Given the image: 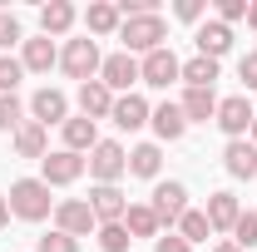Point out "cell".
I'll use <instances>...</instances> for the list:
<instances>
[{"label":"cell","mask_w":257,"mask_h":252,"mask_svg":"<svg viewBox=\"0 0 257 252\" xmlns=\"http://www.w3.org/2000/svg\"><path fill=\"white\" fill-rule=\"evenodd\" d=\"M193 40H198V55H203V60H223L227 50H232V30H227L223 20L198 25V35H193Z\"/></svg>","instance_id":"12"},{"label":"cell","mask_w":257,"mask_h":252,"mask_svg":"<svg viewBox=\"0 0 257 252\" xmlns=\"http://www.w3.org/2000/svg\"><path fill=\"white\" fill-rule=\"evenodd\" d=\"M99 144V134H94V119H64V149L69 154H84V149H94Z\"/></svg>","instance_id":"21"},{"label":"cell","mask_w":257,"mask_h":252,"mask_svg":"<svg viewBox=\"0 0 257 252\" xmlns=\"http://www.w3.org/2000/svg\"><path fill=\"white\" fill-rule=\"evenodd\" d=\"M252 104H247V99L242 94H232V99H218V119H213V124L223 129L227 139H242V134H247V129H252Z\"/></svg>","instance_id":"7"},{"label":"cell","mask_w":257,"mask_h":252,"mask_svg":"<svg viewBox=\"0 0 257 252\" xmlns=\"http://www.w3.org/2000/svg\"><path fill=\"white\" fill-rule=\"evenodd\" d=\"M213 252H242V247H232V242H218V247H213Z\"/></svg>","instance_id":"41"},{"label":"cell","mask_w":257,"mask_h":252,"mask_svg":"<svg viewBox=\"0 0 257 252\" xmlns=\"http://www.w3.org/2000/svg\"><path fill=\"white\" fill-rule=\"evenodd\" d=\"M119 40H124V55H134V50L154 55V50H163V40H168V25H163V15H128L124 25H119Z\"/></svg>","instance_id":"1"},{"label":"cell","mask_w":257,"mask_h":252,"mask_svg":"<svg viewBox=\"0 0 257 252\" xmlns=\"http://www.w3.org/2000/svg\"><path fill=\"white\" fill-rule=\"evenodd\" d=\"M149 208H154L159 227H163V222H178L183 213H188V188H183V183H159V188H154V203H149Z\"/></svg>","instance_id":"8"},{"label":"cell","mask_w":257,"mask_h":252,"mask_svg":"<svg viewBox=\"0 0 257 252\" xmlns=\"http://www.w3.org/2000/svg\"><path fill=\"white\" fill-rule=\"evenodd\" d=\"M99 84H104L109 94H114V89H128V84H139V60L124 55V50H119V55H109V60L99 64Z\"/></svg>","instance_id":"9"},{"label":"cell","mask_w":257,"mask_h":252,"mask_svg":"<svg viewBox=\"0 0 257 252\" xmlns=\"http://www.w3.org/2000/svg\"><path fill=\"white\" fill-rule=\"evenodd\" d=\"M55 222H60V232H69V237H84V232H94V227H99L94 208H89L84 198H64L60 208H55Z\"/></svg>","instance_id":"6"},{"label":"cell","mask_w":257,"mask_h":252,"mask_svg":"<svg viewBox=\"0 0 257 252\" xmlns=\"http://www.w3.org/2000/svg\"><path fill=\"white\" fill-rule=\"evenodd\" d=\"M79 109H84V119H109V109H114V94L89 79V84H79Z\"/></svg>","instance_id":"20"},{"label":"cell","mask_w":257,"mask_h":252,"mask_svg":"<svg viewBox=\"0 0 257 252\" xmlns=\"http://www.w3.org/2000/svg\"><path fill=\"white\" fill-rule=\"evenodd\" d=\"M84 25H89V35H114L124 25V20H119V5H104V0L89 5V10H84Z\"/></svg>","instance_id":"26"},{"label":"cell","mask_w":257,"mask_h":252,"mask_svg":"<svg viewBox=\"0 0 257 252\" xmlns=\"http://www.w3.org/2000/svg\"><path fill=\"white\" fill-rule=\"evenodd\" d=\"M208 232H213V227H208V213H193V208H188V213L178 218V237H183L188 247H193V242H208Z\"/></svg>","instance_id":"28"},{"label":"cell","mask_w":257,"mask_h":252,"mask_svg":"<svg viewBox=\"0 0 257 252\" xmlns=\"http://www.w3.org/2000/svg\"><path fill=\"white\" fill-rule=\"evenodd\" d=\"M159 168H163L159 144H139V149L128 154V173H139V178H159Z\"/></svg>","instance_id":"25"},{"label":"cell","mask_w":257,"mask_h":252,"mask_svg":"<svg viewBox=\"0 0 257 252\" xmlns=\"http://www.w3.org/2000/svg\"><path fill=\"white\" fill-rule=\"evenodd\" d=\"M247 25H252V30H257V0H252V5H247Z\"/></svg>","instance_id":"40"},{"label":"cell","mask_w":257,"mask_h":252,"mask_svg":"<svg viewBox=\"0 0 257 252\" xmlns=\"http://www.w3.org/2000/svg\"><path fill=\"white\" fill-rule=\"evenodd\" d=\"M128 242H134V237H128L124 222H99V247L104 252H128Z\"/></svg>","instance_id":"29"},{"label":"cell","mask_w":257,"mask_h":252,"mask_svg":"<svg viewBox=\"0 0 257 252\" xmlns=\"http://www.w3.org/2000/svg\"><path fill=\"white\" fill-rule=\"evenodd\" d=\"M20 124H25V104H20L15 94H0V129H5V134H15Z\"/></svg>","instance_id":"30"},{"label":"cell","mask_w":257,"mask_h":252,"mask_svg":"<svg viewBox=\"0 0 257 252\" xmlns=\"http://www.w3.org/2000/svg\"><path fill=\"white\" fill-rule=\"evenodd\" d=\"M178 20H203V0H178Z\"/></svg>","instance_id":"38"},{"label":"cell","mask_w":257,"mask_h":252,"mask_svg":"<svg viewBox=\"0 0 257 252\" xmlns=\"http://www.w3.org/2000/svg\"><path fill=\"white\" fill-rule=\"evenodd\" d=\"M124 227H128V237H159V218H154L149 203H128Z\"/></svg>","instance_id":"22"},{"label":"cell","mask_w":257,"mask_h":252,"mask_svg":"<svg viewBox=\"0 0 257 252\" xmlns=\"http://www.w3.org/2000/svg\"><path fill=\"white\" fill-rule=\"evenodd\" d=\"M223 168L232 173V178H257V149L247 144V139H232L223 149Z\"/></svg>","instance_id":"15"},{"label":"cell","mask_w":257,"mask_h":252,"mask_svg":"<svg viewBox=\"0 0 257 252\" xmlns=\"http://www.w3.org/2000/svg\"><path fill=\"white\" fill-rule=\"evenodd\" d=\"M89 208H94V218H99V222H124V213H128L124 193L114 188V183H99V188L89 193Z\"/></svg>","instance_id":"13"},{"label":"cell","mask_w":257,"mask_h":252,"mask_svg":"<svg viewBox=\"0 0 257 252\" xmlns=\"http://www.w3.org/2000/svg\"><path fill=\"white\" fill-rule=\"evenodd\" d=\"M50 183L45 178H20V183H10V213L15 218H25V222H40V218H50Z\"/></svg>","instance_id":"2"},{"label":"cell","mask_w":257,"mask_h":252,"mask_svg":"<svg viewBox=\"0 0 257 252\" xmlns=\"http://www.w3.org/2000/svg\"><path fill=\"white\" fill-rule=\"evenodd\" d=\"M15 154L20 158H45V129L35 124V119H25V124L15 129Z\"/></svg>","instance_id":"24"},{"label":"cell","mask_w":257,"mask_h":252,"mask_svg":"<svg viewBox=\"0 0 257 252\" xmlns=\"http://www.w3.org/2000/svg\"><path fill=\"white\" fill-rule=\"evenodd\" d=\"M149 114H154V109H149L139 94H119V99H114V109H109V119H114L119 129H128V134L149 124Z\"/></svg>","instance_id":"14"},{"label":"cell","mask_w":257,"mask_h":252,"mask_svg":"<svg viewBox=\"0 0 257 252\" xmlns=\"http://www.w3.org/2000/svg\"><path fill=\"white\" fill-rule=\"evenodd\" d=\"M154 252H193V247L178 237V232H168V237H159V242H154Z\"/></svg>","instance_id":"37"},{"label":"cell","mask_w":257,"mask_h":252,"mask_svg":"<svg viewBox=\"0 0 257 252\" xmlns=\"http://www.w3.org/2000/svg\"><path fill=\"white\" fill-rule=\"evenodd\" d=\"M25 69H35V74H45V69H55L60 64V50H55V40L50 35H40V40H25Z\"/></svg>","instance_id":"18"},{"label":"cell","mask_w":257,"mask_h":252,"mask_svg":"<svg viewBox=\"0 0 257 252\" xmlns=\"http://www.w3.org/2000/svg\"><path fill=\"white\" fill-rule=\"evenodd\" d=\"M232 247H257V213H242L237 218V227H232Z\"/></svg>","instance_id":"31"},{"label":"cell","mask_w":257,"mask_h":252,"mask_svg":"<svg viewBox=\"0 0 257 252\" xmlns=\"http://www.w3.org/2000/svg\"><path fill=\"white\" fill-rule=\"evenodd\" d=\"M60 64H64V74H69V79L89 84V79L99 74V64H104V60H99V45L89 40V35H84V40H69V45H64Z\"/></svg>","instance_id":"3"},{"label":"cell","mask_w":257,"mask_h":252,"mask_svg":"<svg viewBox=\"0 0 257 252\" xmlns=\"http://www.w3.org/2000/svg\"><path fill=\"white\" fill-rule=\"evenodd\" d=\"M69 25H74V5H69V0H50V5L40 10V30L45 35H64Z\"/></svg>","instance_id":"23"},{"label":"cell","mask_w":257,"mask_h":252,"mask_svg":"<svg viewBox=\"0 0 257 252\" xmlns=\"http://www.w3.org/2000/svg\"><path fill=\"white\" fill-rule=\"evenodd\" d=\"M218 20H223V25L247 20V0H218Z\"/></svg>","instance_id":"35"},{"label":"cell","mask_w":257,"mask_h":252,"mask_svg":"<svg viewBox=\"0 0 257 252\" xmlns=\"http://www.w3.org/2000/svg\"><path fill=\"white\" fill-rule=\"evenodd\" d=\"M30 114H35V124H40V129L64 124V119H69V99H64L60 89H40V94L30 99Z\"/></svg>","instance_id":"11"},{"label":"cell","mask_w":257,"mask_h":252,"mask_svg":"<svg viewBox=\"0 0 257 252\" xmlns=\"http://www.w3.org/2000/svg\"><path fill=\"white\" fill-rule=\"evenodd\" d=\"M20 79H25V64L5 55V60H0V94H15V84H20Z\"/></svg>","instance_id":"33"},{"label":"cell","mask_w":257,"mask_h":252,"mask_svg":"<svg viewBox=\"0 0 257 252\" xmlns=\"http://www.w3.org/2000/svg\"><path fill=\"white\" fill-rule=\"evenodd\" d=\"M40 163H45V183H50V188H64V183H74V178L84 173V158L69 154V149H60V154H45Z\"/></svg>","instance_id":"10"},{"label":"cell","mask_w":257,"mask_h":252,"mask_svg":"<svg viewBox=\"0 0 257 252\" xmlns=\"http://www.w3.org/2000/svg\"><path fill=\"white\" fill-rule=\"evenodd\" d=\"M25 35H20V20L15 15H0V50H10V45H20Z\"/></svg>","instance_id":"34"},{"label":"cell","mask_w":257,"mask_h":252,"mask_svg":"<svg viewBox=\"0 0 257 252\" xmlns=\"http://www.w3.org/2000/svg\"><path fill=\"white\" fill-rule=\"evenodd\" d=\"M35 252H79V242H74L69 232H60V227H55V232H45V237L35 242Z\"/></svg>","instance_id":"32"},{"label":"cell","mask_w":257,"mask_h":252,"mask_svg":"<svg viewBox=\"0 0 257 252\" xmlns=\"http://www.w3.org/2000/svg\"><path fill=\"white\" fill-rule=\"evenodd\" d=\"M124 168H128V154L114 144V139H99L94 149H89V173H94L99 183H114Z\"/></svg>","instance_id":"5"},{"label":"cell","mask_w":257,"mask_h":252,"mask_svg":"<svg viewBox=\"0 0 257 252\" xmlns=\"http://www.w3.org/2000/svg\"><path fill=\"white\" fill-rule=\"evenodd\" d=\"M149 124H154V134H159V139H168V144H173V139H183L188 119H183V109H178V104H159V109L149 114Z\"/></svg>","instance_id":"19"},{"label":"cell","mask_w":257,"mask_h":252,"mask_svg":"<svg viewBox=\"0 0 257 252\" xmlns=\"http://www.w3.org/2000/svg\"><path fill=\"white\" fill-rule=\"evenodd\" d=\"M247 134H252V149H257V119H252V129H247Z\"/></svg>","instance_id":"42"},{"label":"cell","mask_w":257,"mask_h":252,"mask_svg":"<svg viewBox=\"0 0 257 252\" xmlns=\"http://www.w3.org/2000/svg\"><path fill=\"white\" fill-rule=\"evenodd\" d=\"M178 109H183L188 124H208V119H218V94H213V89H188Z\"/></svg>","instance_id":"17"},{"label":"cell","mask_w":257,"mask_h":252,"mask_svg":"<svg viewBox=\"0 0 257 252\" xmlns=\"http://www.w3.org/2000/svg\"><path fill=\"white\" fill-rule=\"evenodd\" d=\"M183 79H188V89H213V79H218V60L193 55V60L183 64Z\"/></svg>","instance_id":"27"},{"label":"cell","mask_w":257,"mask_h":252,"mask_svg":"<svg viewBox=\"0 0 257 252\" xmlns=\"http://www.w3.org/2000/svg\"><path fill=\"white\" fill-rule=\"evenodd\" d=\"M139 79H144V84H154V89H168L173 79H183V64H178V55L163 45V50H154V55H144Z\"/></svg>","instance_id":"4"},{"label":"cell","mask_w":257,"mask_h":252,"mask_svg":"<svg viewBox=\"0 0 257 252\" xmlns=\"http://www.w3.org/2000/svg\"><path fill=\"white\" fill-rule=\"evenodd\" d=\"M237 74H242V84H247V94L257 89V55H247V60L237 64Z\"/></svg>","instance_id":"36"},{"label":"cell","mask_w":257,"mask_h":252,"mask_svg":"<svg viewBox=\"0 0 257 252\" xmlns=\"http://www.w3.org/2000/svg\"><path fill=\"white\" fill-rule=\"evenodd\" d=\"M237 218H242V208H237L232 193H213V198H208V227H213V232H232Z\"/></svg>","instance_id":"16"},{"label":"cell","mask_w":257,"mask_h":252,"mask_svg":"<svg viewBox=\"0 0 257 252\" xmlns=\"http://www.w3.org/2000/svg\"><path fill=\"white\" fill-rule=\"evenodd\" d=\"M5 222H10V203L0 198V227H5Z\"/></svg>","instance_id":"39"}]
</instances>
